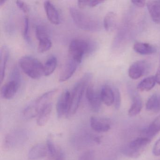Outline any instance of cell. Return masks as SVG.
<instances>
[{"label":"cell","instance_id":"obj_1","mask_svg":"<svg viewBox=\"0 0 160 160\" xmlns=\"http://www.w3.org/2000/svg\"><path fill=\"white\" fill-rule=\"evenodd\" d=\"M71 17L76 25L83 30L88 32H97L101 28L100 21L75 7L70 8Z\"/></svg>","mask_w":160,"mask_h":160},{"label":"cell","instance_id":"obj_2","mask_svg":"<svg viewBox=\"0 0 160 160\" xmlns=\"http://www.w3.org/2000/svg\"><path fill=\"white\" fill-rule=\"evenodd\" d=\"M96 48L97 45L94 42L84 39H74L69 45V57L81 63L85 55L93 53Z\"/></svg>","mask_w":160,"mask_h":160},{"label":"cell","instance_id":"obj_3","mask_svg":"<svg viewBox=\"0 0 160 160\" xmlns=\"http://www.w3.org/2000/svg\"><path fill=\"white\" fill-rule=\"evenodd\" d=\"M92 78L91 74L87 73L76 83L71 93V106L68 116H73L76 113L85 90L89 85V83Z\"/></svg>","mask_w":160,"mask_h":160},{"label":"cell","instance_id":"obj_4","mask_svg":"<svg viewBox=\"0 0 160 160\" xmlns=\"http://www.w3.org/2000/svg\"><path fill=\"white\" fill-rule=\"evenodd\" d=\"M57 89H53L43 93L38 97L33 102L29 105L23 111L24 118L27 119H31L38 117L41 110L50 102L56 92Z\"/></svg>","mask_w":160,"mask_h":160},{"label":"cell","instance_id":"obj_5","mask_svg":"<svg viewBox=\"0 0 160 160\" xmlns=\"http://www.w3.org/2000/svg\"><path fill=\"white\" fill-rule=\"evenodd\" d=\"M19 64L24 73L32 79H39L44 75L43 65L33 57L28 56L22 57Z\"/></svg>","mask_w":160,"mask_h":160},{"label":"cell","instance_id":"obj_6","mask_svg":"<svg viewBox=\"0 0 160 160\" xmlns=\"http://www.w3.org/2000/svg\"><path fill=\"white\" fill-rule=\"evenodd\" d=\"M28 134L27 130L17 129L9 133L4 140V148L12 149L22 146L28 140Z\"/></svg>","mask_w":160,"mask_h":160},{"label":"cell","instance_id":"obj_7","mask_svg":"<svg viewBox=\"0 0 160 160\" xmlns=\"http://www.w3.org/2000/svg\"><path fill=\"white\" fill-rule=\"evenodd\" d=\"M150 141V139L147 137L138 138L129 143L123 149V153L127 156L136 158L145 150Z\"/></svg>","mask_w":160,"mask_h":160},{"label":"cell","instance_id":"obj_8","mask_svg":"<svg viewBox=\"0 0 160 160\" xmlns=\"http://www.w3.org/2000/svg\"><path fill=\"white\" fill-rule=\"evenodd\" d=\"M151 68V64L147 61H138L129 67L128 75L132 79H137L149 73Z\"/></svg>","mask_w":160,"mask_h":160},{"label":"cell","instance_id":"obj_9","mask_svg":"<svg viewBox=\"0 0 160 160\" xmlns=\"http://www.w3.org/2000/svg\"><path fill=\"white\" fill-rule=\"evenodd\" d=\"M71 93L68 90L64 91L58 99L56 105L57 115L61 119L64 116H68L71 106Z\"/></svg>","mask_w":160,"mask_h":160},{"label":"cell","instance_id":"obj_10","mask_svg":"<svg viewBox=\"0 0 160 160\" xmlns=\"http://www.w3.org/2000/svg\"><path fill=\"white\" fill-rule=\"evenodd\" d=\"M80 62L69 57L59 76L60 82H65L70 79L76 71Z\"/></svg>","mask_w":160,"mask_h":160},{"label":"cell","instance_id":"obj_11","mask_svg":"<svg viewBox=\"0 0 160 160\" xmlns=\"http://www.w3.org/2000/svg\"><path fill=\"white\" fill-rule=\"evenodd\" d=\"M86 97L93 110L98 111L101 108L102 99L100 93L94 90L92 85H89L87 88Z\"/></svg>","mask_w":160,"mask_h":160},{"label":"cell","instance_id":"obj_12","mask_svg":"<svg viewBox=\"0 0 160 160\" xmlns=\"http://www.w3.org/2000/svg\"><path fill=\"white\" fill-rule=\"evenodd\" d=\"M90 126L92 130L98 132H106L111 128L108 120L96 117L91 118Z\"/></svg>","mask_w":160,"mask_h":160},{"label":"cell","instance_id":"obj_13","mask_svg":"<svg viewBox=\"0 0 160 160\" xmlns=\"http://www.w3.org/2000/svg\"><path fill=\"white\" fill-rule=\"evenodd\" d=\"M19 84L20 82L11 79L2 88V96L6 100L13 98L18 90Z\"/></svg>","mask_w":160,"mask_h":160},{"label":"cell","instance_id":"obj_14","mask_svg":"<svg viewBox=\"0 0 160 160\" xmlns=\"http://www.w3.org/2000/svg\"><path fill=\"white\" fill-rule=\"evenodd\" d=\"M48 154L46 145L44 144H36L30 150L28 154L29 159L37 160L44 158Z\"/></svg>","mask_w":160,"mask_h":160},{"label":"cell","instance_id":"obj_15","mask_svg":"<svg viewBox=\"0 0 160 160\" xmlns=\"http://www.w3.org/2000/svg\"><path fill=\"white\" fill-rule=\"evenodd\" d=\"M44 7L48 20L54 25L59 24V15L55 6L50 1H47L45 2Z\"/></svg>","mask_w":160,"mask_h":160},{"label":"cell","instance_id":"obj_16","mask_svg":"<svg viewBox=\"0 0 160 160\" xmlns=\"http://www.w3.org/2000/svg\"><path fill=\"white\" fill-rule=\"evenodd\" d=\"M147 6L152 21L160 23V0L148 1Z\"/></svg>","mask_w":160,"mask_h":160},{"label":"cell","instance_id":"obj_17","mask_svg":"<svg viewBox=\"0 0 160 160\" xmlns=\"http://www.w3.org/2000/svg\"><path fill=\"white\" fill-rule=\"evenodd\" d=\"M133 49L136 52L142 55H152L156 52V48L153 46L141 42H135Z\"/></svg>","mask_w":160,"mask_h":160},{"label":"cell","instance_id":"obj_18","mask_svg":"<svg viewBox=\"0 0 160 160\" xmlns=\"http://www.w3.org/2000/svg\"><path fill=\"white\" fill-rule=\"evenodd\" d=\"M102 102L110 106L114 103V92L111 87L108 85L103 86L100 92Z\"/></svg>","mask_w":160,"mask_h":160},{"label":"cell","instance_id":"obj_19","mask_svg":"<svg viewBox=\"0 0 160 160\" xmlns=\"http://www.w3.org/2000/svg\"><path fill=\"white\" fill-rule=\"evenodd\" d=\"M9 56V50L7 47L3 46L0 52V82L2 83L5 77L6 64Z\"/></svg>","mask_w":160,"mask_h":160},{"label":"cell","instance_id":"obj_20","mask_svg":"<svg viewBox=\"0 0 160 160\" xmlns=\"http://www.w3.org/2000/svg\"><path fill=\"white\" fill-rule=\"evenodd\" d=\"M52 110V105L51 103H49L44 107L38 115L37 119V125L43 126L46 124L49 120Z\"/></svg>","mask_w":160,"mask_h":160},{"label":"cell","instance_id":"obj_21","mask_svg":"<svg viewBox=\"0 0 160 160\" xmlns=\"http://www.w3.org/2000/svg\"><path fill=\"white\" fill-rule=\"evenodd\" d=\"M160 131V115L158 116L149 126L143 131V134L150 138L155 136Z\"/></svg>","mask_w":160,"mask_h":160},{"label":"cell","instance_id":"obj_22","mask_svg":"<svg viewBox=\"0 0 160 160\" xmlns=\"http://www.w3.org/2000/svg\"><path fill=\"white\" fill-rule=\"evenodd\" d=\"M146 109L149 111L157 112L160 111V95L153 94L147 101Z\"/></svg>","mask_w":160,"mask_h":160},{"label":"cell","instance_id":"obj_23","mask_svg":"<svg viewBox=\"0 0 160 160\" xmlns=\"http://www.w3.org/2000/svg\"><path fill=\"white\" fill-rule=\"evenodd\" d=\"M142 106L141 98L138 95H135L133 98L132 103L128 111V115L131 117L137 116L140 113Z\"/></svg>","mask_w":160,"mask_h":160},{"label":"cell","instance_id":"obj_24","mask_svg":"<svg viewBox=\"0 0 160 160\" xmlns=\"http://www.w3.org/2000/svg\"><path fill=\"white\" fill-rule=\"evenodd\" d=\"M117 14L113 12H109L105 17L103 26L105 29L108 32L114 29L117 23Z\"/></svg>","mask_w":160,"mask_h":160},{"label":"cell","instance_id":"obj_25","mask_svg":"<svg viewBox=\"0 0 160 160\" xmlns=\"http://www.w3.org/2000/svg\"><path fill=\"white\" fill-rule=\"evenodd\" d=\"M58 60L55 56H52L49 57L46 62L44 67V75L49 76L52 74L57 66Z\"/></svg>","mask_w":160,"mask_h":160},{"label":"cell","instance_id":"obj_26","mask_svg":"<svg viewBox=\"0 0 160 160\" xmlns=\"http://www.w3.org/2000/svg\"><path fill=\"white\" fill-rule=\"evenodd\" d=\"M155 83L154 77H149L142 80L138 85L137 88L141 91H149L154 87Z\"/></svg>","mask_w":160,"mask_h":160},{"label":"cell","instance_id":"obj_27","mask_svg":"<svg viewBox=\"0 0 160 160\" xmlns=\"http://www.w3.org/2000/svg\"><path fill=\"white\" fill-rule=\"evenodd\" d=\"M52 46V42L49 38H44L39 40L38 51L40 53H44L50 49Z\"/></svg>","mask_w":160,"mask_h":160},{"label":"cell","instance_id":"obj_28","mask_svg":"<svg viewBox=\"0 0 160 160\" xmlns=\"http://www.w3.org/2000/svg\"><path fill=\"white\" fill-rule=\"evenodd\" d=\"M104 2V1H78V5L80 9H84L87 7H94Z\"/></svg>","mask_w":160,"mask_h":160},{"label":"cell","instance_id":"obj_29","mask_svg":"<svg viewBox=\"0 0 160 160\" xmlns=\"http://www.w3.org/2000/svg\"><path fill=\"white\" fill-rule=\"evenodd\" d=\"M35 33L36 38L39 41L44 38L49 37L47 29L43 26H38L36 27Z\"/></svg>","mask_w":160,"mask_h":160},{"label":"cell","instance_id":"obj_30","mask_svg":"<svg viewBox=\"0 0 160 160\" xmlns=\"http://www.w3.org/2000/svg\"><path fill=\"white\" fill-rule=\"evenodd\" d=\"M47 147L48 150L49 156H57V150L54 142L50 136L47 140Z\"/></svg>","mask_w":160,"mask_h":160},{"label":"cell","instance_id":"obj_31","mask_svg":"<svg viewBox=\"0 0 160 160\" xmlns=\"http://www.w3.org/2000/svg\"><path fill=\"white\" fill-rule=\"evenodd\" d=\"M23 35L25 41L27 42H30V37L29 34V19L28 17H26L24 19Z\"/></svg>","mask_w":160,"mask_h":160},{"label":"cell","instance_id":"obj_32","mask_svg":"<svg viewBox=\"0 0 160 160\" xmlns=\"http://www.w3.org/2000/svg\"><path fill=\"white\" fill-rule=\"evenodd\" d=\"M114 92V105L117 109H119L121 103V96L118 88L113 89Z\"/></svg>","mask_w":160,"mask_h":160},{"label":"cell","instance_id":"obj_33","mask_svg":"<svg viewBox=\"0 0 160 160\" xmlns=\"http://www.w3.org/2000/svg\"><path fill=\"white\" fill-rule=\"evenodd\" d=\"M16 2L18 7L23 12L25 13L28 12L29 11V8L25 2H24L20 1H17Z\"/></svg>","mask_w":160,"mask_h":160},{"label":"cell","instance_id":"obj_34","mask_svg":"<svg viewBox=\"0 0 160 160\" xmlns=\"http://www.w3.org/2000/svg\"><path fill=\"white\" fill-rule=\"evenodd\" d=\"M152 153L155 156H160V138L156 141L153 146Z\"/></svg>","mask_w":160,"mask_h":160},{"label":"cell","instance_id":"obj_35","mask_svg":"<svg viewBox=\"0 0 160 160\" xmlns=\"http://www.w3.org/2000/svg\"><path fill=\"white\" fill-rule=\"evenodd\" d=\"M131 2L134 5H135L137 7H139V8H142L144 7V6L146 4V1H143V0H132Z\"/></svg>","mask_w":160,"mask_h":160},{"label":"cell","instance_id":"obj_36","mask_svg":"<svg viewBox=\"0 0 160 160\" xmlns=\"http://www.w3.org/2000/svg\"><path fill=\"white\" fill-rule=\"evenodd\" d=\"M156 83H157L158 85H160V69L158 68L157 72H156V74L154 76Z\"/></svg>","mask_w":160,"mask_h":160},{"label":"cell","instance_id":"obj_37","mask_svg":"<svg viewBox=\"0 0 160 160\" xmlns=\"http://www.w3.org/2000/svg\"><path fill=\"white\" fill-rule=\"evenodd\" d=\"M89 156L88 153H87L86 154H84L83 156L80 157L79 160H89Z\"/></svg>","mask_w":160,"mask_h":160},{"label":"cell","instance_id":"obj_38","mask_svg":"<svg viewBox=\"0 0 160 160\" xmlns=\"http://www.w3.org/2000/svg\"><path fill=\"white\" fill-rule=\"evenodd\" d=\"M57 156H58V155L54 156H48V158L46 160H57Z\"/></svg>","mask_w":160,"mask_h":160},{"label":"cell","instance_id":"obj_39","mask_svg":"<svg viewBox=\"0 0 160 160\" xmlns=\"http://www.w3.org/2000/svg\"><path fill=\"white\" fill-rule=\"evenodd\" d=\"M6 2V0H0V6H1L5 4Z\"/></svg>","mask_w":160,"mask_h":160},{"label":"cell","instance_id":"obj_40","mask_svg":"<svg viewBox=\"0 0 160 160\" xmlns=\"http://www.w3.org/2000/svg\"><path fill=\"white\" fill-rule=\"evenodd\" d=\"M159 69H160V66H159Z\"/></svg>","mask_w":160,"mask_h":160}]
</instances>
